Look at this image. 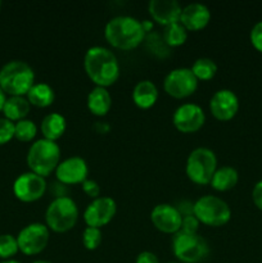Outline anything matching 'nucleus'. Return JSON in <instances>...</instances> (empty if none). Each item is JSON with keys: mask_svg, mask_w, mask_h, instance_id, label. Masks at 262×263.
<instances>
[{"mask_svg": "<svg viewBox=\"0 0 262 263\" xmlns=\"http://www.w3.org/2000/svg\"><path fill=\"white\" fill-rule=\"evenodd\" d=\"M172 251L184 263H198L208 254V244L198 233L179 230L172 239Z\"/></svg>", "mask_w": 262, "mask_h": 263, "instance_id": "8", "label": "nucleus"}, {"mask_svg": "<svg viewBox=\"0 0 262 263\" xmlns=\"http://www.w3.org/2000/svg\"><path fill=\"white\" fill-rule=\"evenodd\" d=\"M172 121L175 127L181 133H194L204 125L205 115L200 105L195 103H185L176 108Z\"/></svg>", "mask_w": 262, "mask_h": 263, "instance_id": "13", "label": "nucleus"}, {"mask_svg": "<svg viewBox=\"0 0 262 263\" xmlns=\"http://www.w3.org/2000/svg\"><path fill=\"white\" fill-rule=\"evenodd\" d=\"M112 107V97L107 87L95 86L87 95V108L97 116H104Z\"/></svg>", "mask_w": 262, "mask_h": 263, "instance_id": "20", "label": "nucleus"}, {"mask_svg": "<svg viewBox=\"0 0 262 263\" xmlns=\"http://www.w3.org/2000/svg\"><path fill=\"white\" fill-rule=\"evenodd\" d=\"M5 102H7V97H5V92L0 87V110H3V108H4Z\"/></svg>", "mask_w": 262, "mask_h": 263, "instance_id": "37", "label": "nucleus"}, {"mask_svg": "<svg viewBox=\"0 0 262 263\" xmlns=\"http://www.w3.org/2000/svg\"><path fill=\"white\" fill-rule=\"evenodd\" d=\"M211 20V10L202 3H190L182 8L180 23L189 31L202 30Z\"/></svg>", "mask_w": 262, "mask_h": 263, "instance_id": "18", "label": "nucleus"}, {"mask_svg": "<svg viewBox=\"0 0 262 263\" xmlns=\"http://www.w3.org/2000/svg\"><path fill=\"white\" fill-rule=\"evenodd\" d=\"M239 174L234 167L222 166L217 168L213 174L212 180H211V186L218 192H226L230 190L238 184Z\"/></svg>", "mask_w": 262, "mask_h": 263, "instance_id": "22", "label": "nucleus"}, {"mask_svg": "<svg viewBox=\"0 0 262 263\" xmlns=\"http://www.w3.org/2000/svg\"><path fill=\"white\" fill-rule=\"evenodd\" d=\"M82 243L84 247L89 251H94L102 243V231L98 228H91L87 226L82 233Z\"/></svg>", "mask_w": 262, "mask_h": 263, "instance_id": "29", "label": "nucleus"}, {"mask_svg": "<svg viewBox=\"0 0 262 263\" xmlns=\"http://www.w3.org/2000/svg\"><path fill=\"white\" fill-rule=\"evenodd\" d=\"M84 67L87 76L97 86H109L115 84L120 76L117 57L104 46L94 45L87 49L84 57Z\"/></svg>", "mask_w": 262, "mask_h": 263, "instance_id": "1", "label": "nucleus"}, {"mask_svg": "<svg viewBox=\"0 0 262 263\" xmlns=\"http://www.w3.org/2000/svg\"><path fill=\"white\" fill-rule=\"evenodd\" d=\"M31 263H51L50 261H46V259H36V261L31 262Z\"/></svg>", "mask_w": 262, "mask_h": 263, "instance_id": "38", "label": "nucleus"}, {"mask_svg": "<svg viewBox=\"0 0 262 263\" xmlns=\"http://www.w3.org/2000/svg\"><path fill=\"white\" fill-rule=\"evenodd\" d=\"M164 263H177V262H164Z\"/></svg>", "mask_w": 262, "mask_h": 263, "instance_id": "40", "label": "nucleus"}, {"mask_svg": "<svg viewBox=\"0 0 262 263\" xmlns=\"http://www.w3.org/2000/svg\"><path fill=\"white\" fill-rule=\"evenodd\" d=\"M135 263H159L158 257L149 251H144L138 254Z\"/></svg>", "mask_w": 262, "mask_h": 263, "instance_id": "35", "label": "nucleus"}, {"mask_svg": "<svg viewBox=\"0 0 262 263\" xmlns=\"http://www.w3.org/2000/svg\"><path fill=\"white\" fill-rule=\"evenodd\" d=\"M35 84V72L32 67L23 61H12L0 69V87L10 97L27 95Z\"/></svg>", "mask_w": 262, "mask_h": 263, "instance_id": "3", "label": "nucleus"}, {"mask_svg": "<svg viewBox=\"0 0 262 263\" xmlns=\"http://www.w3.org/2000/svg\"><path fill=\"white\" fill-rule=\"evenodd\" d=\"M54 94L53 87L46 82H35L30 91L27 92V99L30 104L36 105V107H49L51 103L54 102Z\"/></svg>", "mask_w": 262, "mask_h": 263, "instance_id": "24", "label": "nucleus"}, {"mask_svg": "<svg viewBox=\"0 0 262 263\" xmlns=\"http://www.w3.org/2000/svg\"><path fill=\"white\" fill-rule=\"evenodd\" d=\"M182 213L169 203L157 204L152 210L151 220L159 231L166 234H176L181 229Z\"/></svg>", "mask_w": 262, "mask_h": 263, "instance_id": "14", "label": "nucleus"}, {"mask_svg": "<svg viewBox=\"0 0 262 263\" xmlns=\"http://www.w3.org/2000/svg\"><path fill=\"white\" fill-rule=\"evenodd\" d=\"M49 228L44 223L33 222L25 226L17 236L18 248L23 254L35 256L43 252L49 243Z\"/></svg>", "mask_w": 262, "mask_h": 263, "instance_id": "9", "label": "nucleus"}, {"mask_svg": "<svg viewBox=\"0 0 262 263\" xmlns=\"http://www.w3.org/2000/svg\"><path fill=\"white\" fill-rule=\"evenodd\" d=\"M82 190L86 193L89 197L91 198H98L100 194V186L98 185V182L95 180L86 179L84 182H82Z\"/></svg>", "mask_w": 262, "mask_h": 263, "instance_id": "33", "label": "nucleus"}, {"mask_svg": "<svg viewBox=\"0 0 262 263\" xmlns=\"http://www.w3.org/2000/svg\"><path fill=\"white\" fill-rule=\"evenodd\" d=\"M117 212L115 199L109 197H98L87 204L84 212V220L87 226L100 229L107 225Z\"/></svg>", "mask_w": 262, "mask_h": 263, "instance_id": "12", "label": "nucleus"}, {"mask_svg": "<svg viewBox=\"0 0 262 263\" xmlns=\"http://www.w3.org/2000/svg\"><path fill=\"white\" fill-rule=\"evenodd\" d=\"M198 226H199V221H198V218L192 213V215H186L182 217V223L180 230L189 231V233H197Z\"/></svg>", "mask_w": 262, "mask_h": 263, "instance_id": "32", "label": "nucleus"}, {"mask_svg": "<svg viewBox=\"0 0 262 263\" xmlns=\"http://www.w3.org/2000/svg\"><path fill=\"white\" fill-rule=\"evenodd\" d=\"M89 167L86 161L81 157H69L59 162L55 168V176L61 182L67 185H73L84 182L87 179Z\"/></svg>", "mask_w": 262, "mask_h": 263, "instance_id": "15", "label": "nucleus"}, {"mask_svg": "<svg viewBox=\"0 0 262 263\" xmlns=\"http://www.w3.org/2000/svg\"><path fill=\"white\" fill-rule=\"evenodd\" d=\"M198 80H211L217 72V64L211 58H198L190 68Z\"/></svg>", "mask_w": 262, "mask_h": 263, "instance_id": "26", "label": "nucleus"}, {"mask_svg": "<svg viewBox=\"0 0 262 263\" xmlns=\"http://www.w3.org/2000/svg\"><path fill=\"white\" fill-rule=\"evenodd\" d=\"M145 33L141 21L131 15H116L108 21L104 28L108 43L122 50H130L140 45Z\"/></svg>", "mask_w": 262, "mask_h": 263, "instance_id": "2", "label": "nucleus"}, {"mask_svg": "<svg viewBox=\"0 0 262 263\" xmlns=\"http://www.w3.org/2000/svg\"><path fill=\"white\" fill-rule=\"evenodd\" d=\"M252 198H253V202L256 204V207L262 211V180H259L254 185L253 190H252Z\"/></svg>", "mask_w": 262, "mask_h": 263, "instance_id": "34", "label": "nucleus"}, {"mask_svg": "<svg viewBox=\"0 0 262 263\" xmlns=\"http://www.w3.org/2000/svg\"><path fill=\"white\" fill-rule=\"evenodd\" d=\"M14 125L7 118H0V145H4L14 138Z\"/></svg>", "mask_w": 262, "mask_h": 263, "instance_id": "30", "label": "nucleus"}, {"mask_svg": "<svg viewBox=\"0 0 262 263\" xmlns=\"http://www.w3.org/2000/svg\"><path fill=\"white\" fill-rule=\"evenodd\" d=\"M249 39H251V43L254 46V49L262 53V21L257 22L252 27Z\"/></svg>", "mask_w": 262, "mask_h": 263, "instance_id": "31", "label": "nucleus"}, {"mask_svg": "<svg viewBox=\"0 0 262 263\" xmlns=\"http://www.w3.org/2000/svg\"><path fill=\"white\" fill-rule=\"evenodd\" d=\"M18 251H20V248H18L17 238H14L10 234L0 235V258L7 261L10 257L17 254Z\"/></svg>", "mask_w": 262, "mask_h": 263, "instance_id": "28", "label": "nucleus"}, {"mask_svg": "<svg viewBox=\"0 0 262 263\" xmlns=\"http://www.w3.org/2000/svg\"><path fill=\"white\" fill-rule=\"evenodd\" d=\"M141 25H143V28H144V31H145V32L151 31L152 27H153V23H152L151 21H148V20L141 21Z\"/></svg>", "mask_w": 262, "mask_h": 263, "instance_id": "36", "label": "nucleus"}, {"mask_svg": "<svg viewBox=\"0 0 262 263\" xmlns=\"http://www.w3.org/2000/svg\"><path fill=\"white\" fill-rule=\"evenodd\" d=\"M216 170H217V157L215 152L205 146H199L190 152L186 159L185 171L193 182L199 185L210 184Z\"/></svg>", "mask_w": 262, "mask_h": 263, "instance_id": "6", "label": "nucleus"}, {"mask_svg": "<svg viewBox=\"0 0 262 263\" xmlns=\"http://www.w3.org/2000/svg\"><path fill=\"white\" fill-rule=\"evenodd\" d=\"M0 7H2V2H0Z\"/></svg>", "mask_w": 262, "mask_h": 263, "instance_id": "41", "label": "nucleus"}, {"mask_svg": "<svg viewBox=\"0 0 262 263\" xmlns=\"http://www.w3.org/2000/svg\"><path fill=\"white\" fill-rule=\"evenodd\" d=\"M67 128V121L61 113H49L41 121V133L48 140H58Z\"/></svg>", "mask_w": 262, "mask_h": 263, "instance_id": "21", "label": "nucleus"}, {"mask_svg": "<svg viewBox=\"0 0 262 263\" xmlns=\"http://www.w3.org/2000/svg\"><path fill=\"white\" fill-rule=\"evenodd\" d=\"M188 30L180 22L164 26L163 40L169 46H179L186 41Z\"/></svg>", "mask_w": 262, "mask_h": 263, "instance_id": "25", "label": "nucleus"}, {"mask_svg": "<svg viewBox=\"0 0 262 263\" xmlns=\"http://www.w3.org/2000/svg\"><path fill=\"white\" fill-rule=\"evenodd\" d=\"M211 113L217 120L229 121L238 113L239 99L230 89L217 90L210 100Z\"/></svg>", "mask_w": 262, "mask_h": 263, "instance_id": "16", "label": "nucleus"}, {"mask_svg": "<svg viewBox=\"0 0 262 263\" xmlns=\"http://www.w3.org/2000/svg\"><path fill=\"white\" fill-rule=\"evenodd\" d=\"M193 215L208 226H223L230 221L231 210L228 203L215 195H203L193 204Z\"/></svg>", "mask_w": 262, "mask_h": 263, "instance_id": "7", "label": "nucleus"}, {"mask_svg": "<svg viewBox=\"0 0 262 263\" xmlns=\"http://www.w3.org/2000/svg\"><path fill=\"white\" fill-rule=\"evenodd\" d=\"M158 99V89L151 80H141L135 85L133 91V100L139 108H151Z\"/></svg>", "mask_w": 262, "mask_h": 263, "instance_id": "19", "label": "nucleus"}, {"mask_svg": "<svg viewBox=\"0 0 262 263\" xmlns=\"http://www.w3.org/2000/svg\"><path fill=\"white\" fill-rule=\"evenodd\" d=\"M38 133V126L31 120H21L14 125V138L20 141L32 140Z\"/></svg>", "mask_w": 262, "mask_h": 263, "instance_id": "27", "label": "nucleus"}, {"mask_svg": "<svg viewBox=\"0 0 262 263\" xmlns=\"http://www.w3.org/2000/svg\"><path fill=\"white\" fill-rule=\"evenodd\" d=\"M164 91L174 98H186L198 87V79L186 67H180L170 71L163 81Z\"/></svg>", "mask_w": 262, "mask_h": 263, "instance_id": "10", "label": "nucleus"}, {"mask_svg": "<svg viewBox=\"0 0 262 263\" xmlns=\"http://www.w3.org/2000/svg\"><path fill=\"white\" fill-rule=\"evenodd\" d=\"M46 190L45 177L35 172H25L15 179L13 184L14 195L22 202H35L40 199Z\"/></svg>", "mask_w": 262, "mask_h": 263, "instance_id": "11", "label": "nucleus"}, {"mask_svg": "<svg viewBox=\"0 0 262 263\" xmlns=\"http://www.w3.org/2000/svg\"><path fill=\"white\" fill-rule=\"evenodd\" d=\"M61 148L53 140L43 138L31 144L27 153V164L31 172L45 177L58 167Z\"/></svg>", "mask_w": 262, "mask_h": 263, "instance_id": "4", "label": "nucleus"}, {"mask_svg": "<svg viewBox=\"0 0 262 263\" xmlns=\"http://www.w3.org/2000/svg\"><path fill=\"white\" fill-rule=\"evenodd\" d=\"M30 109L31 104L28 99H26L25 97H10L5 102L3 113H4L7 120L12 121V122L13 121H17L18 122L21 120H25Z\"/></svg>", "mask_w": 262, "mask_h": 263, "instance_id": "23", "label": "nucleus"}, {"mask_svg": "<svg viewBox=\"0 0 262 263\" xmlns=\"http://www.w3.org/2000/svg\"><path fill=\"white\" fill-rule=\"evenodd\" d=\"M152 18L161 25L180 22L182 8L176 0H151L148 4Z\"/></svg>", "mask_w": 262, "mask_h": 263, "instance_id": "17", "label": "nucleus"}, {"mask_svg": "<svg viewBox=\"0 0 262 263\" xmlns=\"http://www.w3.org/2000/svg\"><path fill=\"white\" fill-rule=\"evenodd\" d=\"M0 263H21L20 261H15V259H7V261H3Z\"/></svg>", "mask_w": 262, "mask_h": 263, "instance_id": "39", "label": "nucleus"}, {"mask_svg": "<svg viewBox=\"0 0 262 263\" xmlns=\"http://www.w3.org/2000/svg\"><path fill=\"white\" fill-rule=\"evenodd\" d=\"M77 218L79 207L69 197H57L46 208V226L57 233L71 230L76 225Z\"/></svg>", "mask_w": 262, "mask_h": 263, "instance_id": "5", "label": "nucleus"}]
</instances>
